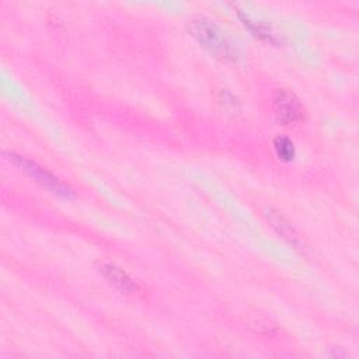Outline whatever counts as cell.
<instances>
[{
	"label": "cell",
	"instance_id": "1",
	"mask_svg": "<svg viewBox=\"0 0 359 359\" xmlns=\"http://www.w3.org/2000/svg\"><path fill=\"white\" fill-rule=\"evenodd\" d=\"M189 29L199 45L209 50L215 57L222 60H236L237 49L227 38L226 32L212 20L198 15L189 21Z\"/></svg>",
	"mask_w": 359,
	"mask_h": 359
},
{
	"label": "cell",
	"instance_id": "2",
	"mask_svg": "<svg viewBox=\"0 0 359 359\" xmlns=\"http://www.w3.org/2000/svg\"><path fill=\"white\" fill-rule=\"evenodd\" d=\"M4 156L10 163H13L15 167H18L21 171H24L27 175H29L34 181L41 184L43 188H46L52 194L59 195L66 199L74 198V191L69 185L62 182L57 177H55L50 171L43 168L38 163L21 156V154H17L14 151H4Z\"/></svg>",
	"mask_w": 359,
	"mask_h": 359
},
{
	"label": "cell",
	"instance_id": "3",
	"mask_svg": "<svg viewBox=\"0 0 359 359\" xmlns=\"http://www.w3.org/2000/svg\"><path fill=\"white\" fill-rule=\"evenodd\" d=\"M272 107L276 119L283 125L297 123L304 118V107L292 90L278 88L273 93Z\"/></svg>",
	"mask_w": 359,
	"mask_h": 359
},
{
	"label": "cell",
	"instance_id": "4",
	"mask_svg": "<svg viewBox=\"0 0 359 359\" xmlns=\"http://www.w3.org/2000/svg\"><path fill=\"white\" fill-rule=\"evenodd\" d=\"M98 271L100 273L104 276V279L114 286L115 289H118L122 293H133L137 290V285L136 282L121 268H118L114 264L109 262H101L98 265Z\"/></svg>",
	"mask_w": 359,
	"mask_h": 359
},
{
	"label": "cell",
	"instance_id": "5",
	"mask_svg": "<svg viewBox=\"0 0 359 359\" xmlns=\"http://www.w3.org/2000/svg\"><path fill=\"white\" fill-rule=\"evenodd\" d=\"M268 222L271 223V226L276 230V233L279 236H282L287 243H290L292 245H294L296 248H302V237L299 236V233L294 230V227L286 220V217L273 209H269L266 213Z\"/></svg>",
	"mask_w": 359,
	"mask_h": 359
},
{
	"label": "cell",
	"instance_id": "6",
	"mask_svg": "<svg viewBox=\"0 0 359 359\" xmlns=\"http://www.w3.org/2000/svg\"><path fill=\"white\" fill-rule=\"evenodd\" d=\"M236 11H237L240 20L243 21L244 27H245L248 31H251L252 35H255V36L259 38V39L272 42V43L276 42V36H275V34L272 32V29H271L269 27H266V25H265L264 22H261V21H257V20L248 17L247 14H243L241 10H236Z\"/></svg>",
	"mask_w": 359,
	"mask_h": 359
},
{
	"label": "cell",
	"instance_id": "7",
	"mask_svg": "<svg viewBox=\"0 0 359 359\" xmlns=\"http://www.w3.org/2000/svg\"><path fill=\"white\" fill-rule=\"evenodd\" d=\"M273 150L279 160L289 163L296 156V147L294 143L287 136H276L273 139Z\"/></svg>",
	"mask_w": 359,
	"mask_h": 359
},
{
	"label": "cell",
	"instance_id": "8",
	"mask_svg": "<svg viewBox=\"0 0 359 359\" xmlns=\"http://www.w3.org/2000/svg\"><path fill=\"white\" fill-rule=\"evenodd\" d=\"M327 356H331V358H346V356H348V352H346V351H342V348H338V351L330 352V353H327Z\"/></svg>",
	"mask_w": 359,
	"mask_h": 359
}]
</instances>
